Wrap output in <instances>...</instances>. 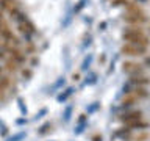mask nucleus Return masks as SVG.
Instances as JSON below:
<instances>
[{
  "instance_id": "nucleus-1",
  "label": "nucleus",
  "mask_w": 150,
  "mask_h": 141,
  "mask_svg": "<svg viewBox=\"0 0 150 141\" xmlns=\"http://www.w3.org/2000/svg\"><path fill=\"white\" fill-rule=\"evenodd\" d=\"M122 38H124V41H127V42L138 44V46H144V47H147L149 42H150V39L145 36V33L141 30L139 27H128L124 31Z\"/></svg>"
},
{
  "instance_id": "nucleus-2",
  "label": "nucleus",
  "mask_w": 150,
  "mask_h": 141,
  "mask_svg": "<svg viewBox=\"0 0 150 141\" xmlns=\"http://www.w3.org/2000/svg\"><path fill=\"white\" fill-rule=\"evenodd\" d=\"M120 52L124 55H128V56H142L145 52H147V47L138 46V44H131V42H125V44L122 46Z\"/></svg>"
},
{
  "instance_id": "nucleus-3",
  "label": "nucleus",
  "mask_w": 150,
  "mask_h": 141,
  "mask_svg": "<svg viewBox=\"0 0 150 141\" xmlns=\"http://www.w3.org/2000/svg\"><path fill=\"white\" fill-rule=\"evenodd\" d=\"M122 70H124L125 74L131 75V77H134V75H142V72H144L142 66L138 64V63H133V61H125Z\"/></svg>"
},
{
  "instance_id": "nucleus-4",
  "label": "nucleus",
  "mask_w": 150,
  "mask_h": 141,
  "mask_svg": "<svg viewBox=\"0 0 150 141\" xmlns=\"http://www.w3.org/2000/svg\"><path fill=\"white\" fill-rule=\"evenodd\" d=\"M138 119H142V111L141 110H134V111H127L120 116V121L128 124V122H133V121H138Z\"/></svg>"
},
{
  "instance_id": "nucleus-5",
  "label": "nucleus",
  "mask_w": 150,
  "mask_h": 141,
  "mask_svg": "<svg viewBox=\"0 0 150 141\" xmlns=\"http://www.w3.org/2000/svg\"><path fill=\"white\" fill-rule=\"evenodd\" d=\"M124 21L127 24H130V25H139V24H144L147 19H145V16H134V14H128V13H127L124 16Z\"/></svg>"
},
{
  "instance_id": "nucleus-6",
  "label": "nucleus",
  "mask_w": 150,
  "mask_h": 141,
  "mask_svg": "<svg viewBox=\"0 0 150 141\" xmlns=\"http://www.w3.org/2000/svg\"><path fill=\"white\" fill-rule=\"evenodd\" d=\"M8 52L11 53V58L16 61V63H19V64H21V63H25V60H27L25 55H23L21 50H17L16 47H8Z\"/></svg>"
},
{
  "instance_id": "nucleus-7",
  "label": "nucleus",
  "mask_w": 150,
  "mask_h": 141,
  "mask_svg": "<svg viewBox=\"0 0 150 141\" xmlns=\"http://www.w3.org/2000/svg\"><path fill=\"white\" fill-rule=\"evenodd\" d=\"M127 129H130V130H144V129H147L149 124L147 122H144L142 119H138V121H133V122H128V124H125Z\"/></svg>"
},
{
  "instance_id": "nucleus-8",
  "label": "nucleus",
  "mask_w": 150,
  "mask_h": 141,
  "mask_svg": "<svg viewBox=\"0 0 150 141\" xmlns=\"http://www.w3.org/2000/svg\"><path fill=\"white\" fill-rule=\"evenodd\" d=\"M130 82L136 86H145V85H150V78L145 77V75H134V77L130 78Z\"/></svg>"
},
{
  "instance_id": "nucleus-9",
  "label": "nucleus",
  "mask_w": 150,
  "mask_h": 141,
  "mask_svg": "<svg viewBox=\"0 0 150 141\" xmlns=\"http://www.w3.org/2000/svg\"><path fill=\"white\" fill-rule=\"evenodd\" d=\"M138 102H139V99L136 97L134 94H128V96H125L124 100H122V107H124V108H130V107L136 105Z\"/></svg>"
},
{
  "instance_id": "nucleus-10",
  "label": "nucleus",
  "mask_w": 150,
  "mask_h": 141,
  "mask_svg": "<svg viewBox=\"0 0 150 141\" xmlns=\"http://www.w3.org/2000/svg\"><path fill=\"white\" fill-rule=\"evenodd\" d=\"M86 124H88V116H86V115H80V118H78V124H77V129L74 130V133H75V135L83 133V130H84V127H86Z\"/></svg>"
},
{
  "instance_id": "nucleus-11",
  "label": "nucleus",
  "mask_w": 150,
  "mask_h": 141,
  "mask_svg": "<svg viewBox=\"0 0 150 141\" xmlns=\"http://www.w3.org/2000/svg\"><path fill=\"white\" fill-rule=\"evenodd\" d=\"M74 91H75V88H74V86L66 88V89H64V93H61V94H58V96H56V100H58L59 103H61V102H66V100H67V99L74 94Z\"/></svg>"
},
{
  "instance_id": "nucleus-12",
  "label": "nucleus",
  "mask_w": 150,
  "mask_h": 141,
  "mask_svg": "<svg viewBox=\"0 0 150 141\" xmlns=\"http://www.w3.org/2000/svg\"><path fill=\"white\" fill-rule=\"evenodd\" d=\"M127 9H128V14H134V16H145L144 9L141 8L139 5H136V3H128Z\"/></svg>"
},
{
  "instance_id": "nucleus-13",
  "label": "nucleus",
  "mask_w": 150,
  "mask_h": 141,
  "mask_svg": "<svg viewBox=\"0 0 150 141\" xmlns=\"http://www.w3.org/2000/svg\"><path fill=\"white\" fill-rule=\"evenodd\" d=\"M16 6V3H14V0H0V9H11Z\"/></svg>"
},
{
  "instance_id": "nucleus-14",
  "label": "nucleus",
  "mask_w": 150,
  "mask_h": 141,
  "mask_svg": "<svg viewBox=\"0 0 150 141\" xmlns=\"http://www.w3.org/2000/svg\"><path fill=\"white\" fill-rule=\"evenodd\" d=\"M72 111H74V107L72 105H67L66 107V110L63 113V121L64 122H69L70 121V118H72Z\"/></svg>"
},
{
  "instance_id": "nucleus-15",
  "label": "nucleus",
  "mask_w": 150,
  "mask_h": 141,
  "mask_svg": "<svg viewBox=\"0 0 150 141\" xmlns=\"http://www.w3.org/2000/svg\"><path fill=\"white\" fill-rule=\"evenodd\" d=\"M134 96L138 97V99H139V97L145 99V97L149 96V93L145 91V88H142V86H136V88H134Z\"/></svg>"
},
{
  "instance_id": "nucleus-16",
  "label": "nucleus",
  "mask_w": 150,
  "mask_h": 141,
  "mask_svg": "<svg viewBox=\"0 0 150 141\" xmlns=\"http://www.w3.org/2000/svg\"><path fill=\"white\" fill-rule=\"evenodd\" d=\"M8 85H9V77H8V75H2V74H0V91L6 89Z\"/></svg>"
},
{
  "instance_id": "nucleus-17",
  "label": "nucleus",
  "mask_w": 150,
  "mask_h": 141,
  "mask_svg": "<svg viewBox=\"0 0 150 141\" xmlns=\"http://www.w3.org/2000/svg\"><path fill=\"white\" fill-rule=\"evenodd\" d=\"M50 129H52V122H45V124H42L39 129H38V135H45V133H49Z\"/></svg>"
},
{
  "instance_id": "nucleus-18",
  "label": "nucleus",
  "mask_w": 150,
  "mask_h": 141,
  "mask_svg": "<svg viewBox=\"0 0 150 141\" xmlns=\"http://www.w3.org/2000/svg\"><path fill=\"white\" fill-rule=\"evenodd\" d=\"M5 66H6V69L9 70V72H14V70H17L19 63H16V61L11 58V60H8V61H6V64H5Z\"/></svg>"
},
{
  "instance_id": "nucleus-19",
  "label": "nucleus",
  "mask_w": 150,
  "mask_h": 141,
  "mask_svg": "<svg viewBox=\"0 0 150 141\" xmlns=\"http://www.w3.org/2000/svg\"><path fill=\"white\" fill-rule=\"evenodd\" d=\"M17 107H19V110H21L22 116H27L28 110H27V105H25V102H23V99H21V97L17 99Z\"/></svg>"
},
{
  "instance_id": "nucleus-20",
  "label": "nucleus",
  "mask_w": 150,
  "mask_h": 141,
  "mask_svg": "<svg viewBox=\"0 0 150 141\" xmlns=\"http://www.w3.org/2000/svg\"><path fill=\"white\" fill-rule=\"evenodd\" d=\"M25 136H27V132H19V133L13 135V136H9L6 141H22L23 138H25Z\"/></svg>"
},
{
  "instance_id": "nucleus-21",
  "label": "nucleus",
  "mask_w": 150,
  "mask_h": 141,
  "mask_svg": "<svg viewBox=\"0 0 150 141\" xmlns=\"http://www.w3.org/2000/svg\"><path fill=\"white\" fill-rule=\"evenodd\" d=\"M150 138L147 132H142V133H138V135H134V136H131V140L133 141H147Z\"/></svg>"
},
{
  "instance_id": "nucleus-22",
  "label": "nucleus",
  "mask_w": 150,
  "mask_h": 141,
  "mask_svg": "<svg viewBox=\"0 0 150 141\" xmlns=\"http://www.w3.org/2000/svg\"><path fill=\"white\" fill-rule=\"evenodd\" d=\"M91 60H92V56H91V55H89V56H88V58H86V60H84V61H83V66H81V69H83V70H86V69L89 68V64H91Z\"/></svg>"
},
{
  "instance_id": "nucleus-23",
  "label": "nucleus",
  "mask_w": 150,
  "mask_h": 141,
  "mask_svg": "<svg viewBox=\"0 0 150 141\" xmlns=\"http://www.w3.org/2000/svg\"><path fill=\"white\" fill-rule=\"evenodd\" d=\"M45 113H47V108H42V110H41L39 113H36V116H35V119H41V118H42V116H44V115H45Z\"/></svg>"
},
{
  "instance_id": "nucleus-24",
  "label": "nucleus",
  "mask_w": 150,
  "mask_h": 141,
  "mask_svg": "<svg viewBox=\"0 0 150 141\" xmlns=\"http://www.w3.org/2000/svg\"><path fill=\"white\" fill-rule=\"evenodd\" d=\"M122 3H128V2H127V0H112L111 2L112 6H119V5H122Z\"/></svg>"
},
{
  "instance_id": "nucleus-25",
  "label": "nucleus",
  "mask_w": 150,
  "mask_h": 141,
  "mask_svg": "<svg viewBox=\"0 0 150 141\" xmlns=\"http://www.w3.org/2000/svg\"><path fill=\"white\" fill-rule=\"evenodd\" d=\"M97 108H98V102H94V105H91V107L88 108V113H92V111H96Z\"/></svg>"
},
{
  "instance_id": "nucleus-26",
  "label": "nucleus",
  "mask_w": 150,
  "mask_h": 141,
  "mask_svg": "<svg viewBox=\"0 0 150 141\" xmlns=\"http://www.w3.org/2000/svg\"><path fill=\"white\" fill-rule=\"evenodd\" d=\"M61 85H64V77H61V78L58 80V82H56V83L53 85V89H56V88H59Z\"/></svg>"
},
{
  "instance_id": "nucleus-27",
  "label": "nucleus",
  "mask_w": 150,
  "mask_h": 141,
  "mask_svg": "<svg viewBox=\"0 0 150 141\" xmlns=\"http://www.w3.org/2000/svg\"><path fill=\"white\" fill-rule=\"evenodd\" d=\"M84 2H86V0H80V2H78V6L75 8V13H78L80 9H81V8L84 6Z\"/></svg>"
},
{
  "instance_id": "nucleus-28",
  "label": "nucleus",
  "mask_w": 150,
  "mask_h": 141,
  "mask_svg": "<svg viewBox=\"0 0 150 141\" xmlns=\"http://www.w3.org/2000/svg\"><path fill=\"white\" fill-rule=\"evenodd\" d=\"M22 75H23V77H30V75H31V70H28V69L25 70V69H23V70H22Z\"/></svg>"
},
{
  "instance_id": "nucleus-29",
  "label": "nucleus",
  "mask_w": 150,
  "mask_h": 141,
  "mask_svg": "<svg viewBox=\"0 0 150 141\" xmlns=\"http://www.w3.org/2000/svg\"><path fill=\"white\" fill-rule=\"evenodd\" d=\"M92 141H102V136H98V135L92 136Z\"/></svg>"
},
{
  "instance_id": "nucleus-30",
  "label": "nucleus",
  "mask_w": 150,
  "mask_h": 141,
  "mask_svg": "<svg viewBox=\"0 0 150 141\" xmlns=\"http://www.w3.org/2000/svg\"><path fill=\"white\" fill-rule=\"evenodd\" d=\"M74 80H75V82H77V80H80V75H78V74H74Z\"/></svg>"
},
{
  "instance_id": "nucleus-31",
  "label": "nucleus",
  "mask_w": 150,
  "mask_h": 141,
  "mask_svg": "<svg viewBox=\"0 0 150 141\" xmlns=\"http://www.w3.org/2000/svg\"><path fill=\"white\" fill-rule=\"evenodd\" d=\"M23 122H27V119H17V124H23Z\"/></svg>"
},
{
  "instance_id": "nucleus-32",
  "label": "nucleus",
  "mask_w": 150,
  "mask_h": 141,
  "mask_svg": "<svg viewBox=\"0 0 150 141\" xmlns=\"http://www.w3.org/2000/svg\"><path fill=\"white\" fill-rule=\"evenodd\" d=\"M2 58H5V53H3V50L0 49V60H2Z\"/></svg>"
},
{
  "instance_id": "nucleus-33",
  "label": "nucleus",
  "mask_w": 150,
  "mask_h": 141,
  "mask_svg": "<svg viewBox=\"0 0 150 141\" xmlns=\"http://www.w3.org/2000/svg\"><path fill=\"white\" fill-rule=\"evenodd\" d=\"M145 64L150 66V56H149V58H145Z\"/></svg>"
},
{
  "instance_id": "nucleus-34",
  "label": "nucleus",
  "mask_w": 150,
  "mask_h": 141,
  "mask_svg": "<svg viewBox=\"0 0 150 141\" xmlns=\"http://www.w3.org/2000/svg\"><path fill=\"white\" fill-rule=\"evenodd\" d=\"M0 21H2V9H0Z\"/></svg>"
},
{
  "instance_id": "nucleus-35",
  "label": "nucleus",
  "mask_w": 150,
  "mask_h": 141,
  "mask_svg": "<svg viewBox=\"0 0 150 141\" xmlns=\"http://www.w3.org/2000/svg\"><path fill=\"white\" fill-rule=\"evenodd\" d=\"M0 74H2V66H0Z\"/></svg>"
}]
</instances>
